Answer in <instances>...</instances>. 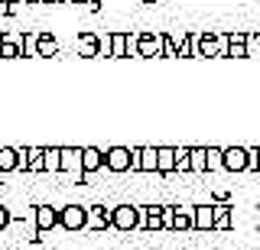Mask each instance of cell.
I'll return each mask as SVG.
<instances>
[{
	"mask_svg": "<svg viewBox=\"0 0 260 250\" xmlns=\"http://www.w3.org/2000/svg\"><path fill=\"white\" fill-rule=\"evenodd\" d=\"M228 55L231 59H247V49H244V43H231L228 46Z\"/></svg>",
	"mask_w": 260,
	"mask_h": 250,
	"instance_id": "obj_25",
	"label": "cell"
},
{
	"mask_svg": "<svg viewBox=\"0 0 260 250\" xmlns=\"http://www.w3.org/2000/svg\"><path fill=\"white\" fill-rule=\"evenodd\" d=\"M137 224H140V208H134V205L111 208V228L114 231H134Z\"/></svg>",
	"mask_w": 260,
	"mask_h": 250,
	"instance_id": "obj_1",
	"label": "cell"
},
{
	"mask_svg": "<svg viewBox=\"0 0 260 250\" xmlns=\"http://www.w3.org/2000/svg\"><path fill=\"white\" fill-rule=\"evenodd\" d=\"M20 169V156H16L13 147H0V172H13Z\"/></svg>",
	"mask_w": 260,
	"mask_h": 250,
	"instance_id": "obj_17",
	"label": "cell"
},
{
	"mask_svg": "<svg viewBox=\"0 0 260 250\" xmlns=\"http://www.w3.org/2000/svg\"><path fill=\"white\" fill-rule=\"evenodd\" d=\"M10 221H13L10 208H7V205H0V231H7V228H10Z\"/></svg>",
	"mask_w": 260,
	"mask_h": 250,
	"instance_id": "obj_26",
	"label": "cell"
},
{
	"mask_svg": "<svg viewBox=\"0 0 260 250\" xmlns=\"http://www.w3.org/2000/svg\"><path fill=\"white\" fill-rule=\"evenodd\" d=\"M124 55H127V36L114 33L111 36V59H124Z\"/></svg>",
	"mask_w": 260,
	"mask_h": 250,
	"instance_id": "obj_19",
	"label": "cell"
},
{
	"mask_svg": "<svg viewBox=\"0 0 260 250\" xmlns=\"http://www.w3.org/2000/svg\"><path fill=\"white\" fill-rule=\"evenodd\" d=\"M59 169L62 172H81V150L59 147Z\"/></svg>",
	"mask_w": 260,
	"mask_h": 250,
	"instance_id": "obj_9",
	"label": "cell"
},
{
	"mask_svg": "<svg viewBox=\"0 0 260 250\" xmlns=\"http://www.w3.org/2000/svg\"><path fill=\"white\" fill-rule=\"evenodd\" d=\"M189 172H205V147L189 150Z\"/></svg>",
	"mask_w": 260,
	"mask_h": 250,
	"instance_id": "obj_18",
	"label": "cell"
},
{
	"mask_svg": "<svg viewBox=\"0 0 260 250\" xmlns=\"http://www.w3.org/2000/svg\"><path fill=\"white\" fill-rule=\"evenodd\" d=\"M156 172L159 175L176 172V150L173 147H156Z\"/></svg>",
	"mask_w": 260,
	"mask_h": 250,
	"instance_id": "obj_12",
	"label": "cell"
},
{
	"mask_svg": "<svg viewBox=\"0 0 260 250\" xmlns=\"http://www.w3.org/2000/svg\"><path fill=\"white\" fill-rule=\"evenodd\" d=\"M221 169H228V172H244V169H247V150L244 147H228L221 153Z\"/></svg>",
	"mask_w": 260,
	"mask_h": 250,
	"instance_id": "obj_5",
	"label": "cell"
},
{
	"mask_svg": "<svg viewBox=\"0 0 260 250\" xmlns=\"http://www.w3.org/2000/svg\"><path fill=\"white\" fill-rule=\"evenodd\" d=\"M43 172H59V147L43 150Z\"/></svg>",
	"mask_w": 260,
	"mask_h": 250,
	"instance_id": "obj_20",
	"label": "cell"
},
{
	"mask_svg": "<svg viewBox=\"0 0 260 250\" xmlns=\"http://www.w3.org/2000/svg\"><path fill=\"white\" fill-rule=\"evenodd\" d=\"M0 46H4V36H0Z\"/></svg>",
	"mask_w": 260,
	"mask_h": 250,
	"instance_id": "obj_31",
	"label": "cell"
},
{
	"mask_svg": "<svg viewBox=\"0 0 260 250\" xmlns=\"http://www.w3.org/2000/svg\"><path fill=\"white\" fill-rule=\"evenodd\" d=\"M85 208L81 205H65V208H59V228L62 231H81L85 228Z\"/></svg>",
	"mask_w": 260,
	"mask_h": 250,
	"instance_id": "obj_3",
	"label": "cell"
},
{
	"mask_svg": "<svg viewBox=\"0 0 260 250\" xmlns=\"http://www.w3.org/2000/svg\"><path fill=\"white\" fill-rule=\"evenodd\" d=\"M221 153L224 150H218V147L205 150V172H208V169H221Z\"/></svg>",
	"mask_w": 260,
	"mask_h": 250,
	"instance_id": "obj_22",
	"label": "cell"
},
{
	"mask_svg": "<svg viewBox=\"0 0 260 250\" xmlns=\"http://www.w3.org/2000/svg\"><path fill=\"white\" fill-rule=\"evenodd\" d=\"M104 166H108L111 172H127L130 169V150L127 147H111L104 153Z\"/></svg>",
	"mask_w": 260,
	"mask_h": 250,
	"instance_id": "obj_6",
	"label": "cell"
},
{
	"mask_svg": "<svg viewBox=\"0 0 260 250\" xmlns=\"http://www.w3.org/2000/svg\"><path fill=\"white\" fill-rule=\"evenodd\" d=\"M32 221H36V231H39V234L59 228V208H52V205H39V208H32Z\"/></svg>",
	"mask_w": 260,
	"mask_h": 250,
	"instance_id": "obj_4",
	"label": "cell"
},
{
	"mask_svg": "<svg viewBox=\"0 0 260 250\" xmlns=\"http://www.w3.org/2000/svg\"><path fill=\"white\" fill-rule=\"evenodd\" d=\"M143 4H156V0H143Z\"/></svg>",
	"mask_w": 260,
	"mask_h": 250,
	"instance_id": "obj_29",
	"label": "cell"
},
{
	"mask_svg": "<svg viewBox=\"0 0 260 250\" xmlns=\"http://www.w3.org/2000/svg\"><path fill=\"white\" fill-rule=\"evenodd\" d=\"M0 4H7V0H0Z\"/></svg>",
	"mask_w": 260,
	"mask_h": 250,
	"instance_id": "obj_33",
	"label": "cell"
},
{
	"mask_svg": "<svg viewBox=\"0 0 260 250\" xmlns=\"http://www.w3.org/2000/svg\"><path fill=\"white\" fill-rule=\"evenodd\" d=\"M130 172H156V147L130 150Z\"/></svg>",
	"mask_w": 260,
	"mask_h": 250,
	"instance_id": "obj_2",
	"label": "cell"
},
{
	"mask_svg": "<svg viewBox=\"0 0 260 250\" xmlns=\"http://www.w3.org/2000/svg\"><path fill=\"white\" fill-rule=\"evenodd\" d=\"M173 228L176 231H189L192 228V208L189 205H176L173 208Z\"/></svg>",
	"mask_w": 260,
	"mask_h": 250,
	"instance_id": "obj_16",
	"label": "cell"
},
{
	"mask_svg": "<svg viewBox=\"0 0 260 250\" xmlns=\"http://www.w3.org/2000/svg\"><path fill=\"white\" fill-rule=\"evenodd\" d=\"M159 208L162 205H146V208H140V224H137V228L159 231Z\"/></svg>",
	"mask_w": 260,
	"mask_h": 250,
	"instance_id": "obj_15",
	"label": "cell"
},
{
	"mask_svg": "<svg viewBox=\"0 0 260 250\" xmlns=\"http://www.w3.org/2000/svg\"><path fill=\"white\" fill-rule=\"evenodd\" d=\"M228 228H234V208L215 205V221H211V231H228Z\"/></svg>",
	"mask_w": 260,
	"mask_h": 250,
	"instance_id": "obj_13",
	"label": "cell"
},
{
	"mask_svg": "<svg viewBox=\"0 0 260 250\" xmlns=\"http://www.w3.org/2000/svg\"><path fill=\"white\" fill-rule=\"evenodd\" d=\"M88 4H94V0H88Z\"/></svg>",
	"mask_w": 260,
	"mask_h": 250,
	"instance_id": "obj_32",
	"label": "cell"
},
{
	"mask_svg": "<svg viewBox=\"0 0 260 250\" xmlns=\"http://www.w3.org/2000/svg\"><path fill=\"white\" fill-rule=\"evenodd\" d=\"M7 4H23V0H7Z\"/></svg>",
	"mask_w": 260,
	"mask_h": 250,
	"instance_id": "obj_28",
	"label": "cell"
},
{
	"mask_svg": "<svg viewBox=\"0 0 260 250\" xmlns=\"http://www.w3.org/2000/svg\"><path fill=\"white\" fill-rule=\"evenodd\" d=\"M101 52V39L91 36V33H81L78 36V55H85V59H91V55Z\"/></svg>",
	"mask_w": 260,
	"mask_h": 250,
	"instance_id": "obj_14",
	"label": "cell"
},
{
	"mask_svg": "<svg viewBox=\"0 0 260 250\" xmlns=\"http://www.w3.org/2000/svg\"><path fill=\"white\" fill-rule=\"evenodd\" d=\"M176 172H189V150L185 147L176 150Z\"/></svg>",
	"mask_w": 260,
	"mask_h": 250,
	"instance_id": "obj_24",
	"label": "cell"
},
{
	"mask_svg": "<svg viewBox=\"0 0 260 250\" xmlns=\"http://www.w3.org/2000/svg\"><path fill=\"white\" fill-rule=\"evenodd\" d=\"M16 156H20V169H26V172H43V150L39 147L16 150Z\"/></svg>",
	"mask_w": 260,
	"mask_h": 250,
	"instance_id": "obj_8",
	"label": "cell"
},
{
	"mask_svg": "<svg viewBox=\"0 0 260 250\" xmlns=\"http://www.w3.org/2000/svg\"><path fill=\"white\" fill-rule=\"evenodd\" d=\"M36 4H49V0H36Z\"/></svg>",
	"mask_w": 260,
	"mask_h": 250,
	"instance_id": "obj_30",
	"label": "cell"
},
{
	"mask_svg": "<svg viewBox=\"0 0 260 250\" xmlns=\"http://www.w3.org/2000/svg\"><path fill=\"white\" fill-rule=\"evenodd\" d=\"M49 4H69V0H49Z\"/></svg>",
	"mask_w": 260,
	"mask_h": 250,
	"instance_id": "obj_27",
	"label": "cell"
},
{
	"mask_svg": "<svg viewBox=\"0 0 260 250\" xmlns=\"http://www.w3.org/2000/svg\"><path fill=\"white\" fill-rule=\"evenodd\" d=\"M104 169V153L98 147H81V172H98Z\"/></svg>",
	"mask_w": 260,
	"mask_h": 250,
	"instance_id": "obj_10",
	"label": "cell"
},
{
	"mask_svg": "<svg viewBox=\"0 0 260 250\" xmlns=\"http://www.w3.org/2000/svg\"><path fill=\"white\" fill-rule=\"evenodd\" d=\"M36 49H39V55H55V39L52 36H36Z\"/></svg>",
	"mask_w": 260,
	"mask_h": 250,
	"instance_id": "obj_23",
	"label": "cell"
},
{
	"mask_svg": "<svg viewBox=\"0 0 260 250\" xmlns=\"http://www.w3.org/2000/svg\"><path fill=\"white\" fill-rule=\"evenodd\" d=\"M244 49L247 59H260V33H244Z\"/></svg>",
	"mask_w": 260,
	"mask_h": 250,
	"instance_id": "obj_21",
	"label": "cell"
},
{
	"mask_svg": "<svg viewBox=\"0 0 260 250\" xmlns=\"http://www.w3.org/2000/svg\"><path fill=\"white\" fill-rule=\"evenodd\" d=\"M215 221V205H195L192 208V228L195 231H211Z\"/></svg>",
	"mask_w": 260,
	"mask_h": 250,
	"instance_id": "obj_11",
	"label": "cell"
},
{
	"mask_svg": "<svg viewBox=\"0 0 260 250\" xmlns=\"http://www.w3.org/2000/svg\"><path fill=\"white\" fill-rule=\"evenodd\" d=\"M85 228H91V231H104V228H111V208H104V205H91V208H85Z\"/></svg>",
	"mask_w": 260,
	"mask_h": 250,
	"instance_id": "obj_7",
	"label": "cell"
}]
</instances>
